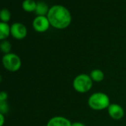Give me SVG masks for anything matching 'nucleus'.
Here are the masks:
<instances>
[{"instance_id": "obj_18", "label": "nucleus", "mask_w": 126, "mask_h": 126, "mask_svg": "<svg viewBox=\"0 0 126 126\" xmlns=\"http://www.w3.org/2000/svg\"><path fill=\"white\" fill-rule=\"evenodd\" d=\"M71 126H86L83 122H74L71 124Z\"/></svg>"}, {"instance_id": "obj_7", "label": "nucleus", "mask_w": 126, "mask_h": 126, "mask_svg": "<svg viewBox=\"0 0 126 126\" xmlns=\"http://www.w3.org/2000/svg\"><path fill=\"white\" fill-rule=\"evenodd\" d=\"M107 110L109 116L114 120H120L125 116V110L119 104L110 103Z\"/></svg>"}, {"instance_id": "obj_19", "label": "nucleus", "mask_w": 126, "mask_h": 126, "mask_svg": "<svg viewBox=\"0 0 126 126\" xmlns=\"http://www.w3.org/2000/svg\"><path fill=\"white\" fill-rule=\"evenodd\" d=\"M2 80H3V79H2V75H1V74H0V83H2Z\"/></svg>"}, {"instance_id": "obj_2", "label": "nucleus", "mask_w": 126, "mask_h": 126, "mask_svg": "<svg viewBox=\"0 0 126 126\" xmlns=\"http://www.w3.org/2000/svg\"><path fill=\"white\" fill-rule=\"evenodd\" d=\"M88 105L94 110H102L108 108L110 105V100L108 95L105 93L95 92L89 96Z\"/></svg>"}, {"instance_id": "obj_1", "label": "nucleus", "mask_w": 126, "mask_h": 126, "mask_svg": "<svg viewBox=\"0 0 126 126\" xmlns=\"http://www.w3.org/2000/svg\"><path fill=\"white\" fill-rule=\"evenodd\" d=\"M47 17L50 26L58 30H64L70 26L72 22V15L65 6L55 5L50 8Z\"/></svg>"}, {"instance_id": "obj_5", "label": "nucleus", "mask_w": 126, "mask_h": 126, "mask_svg": "<svg viewBox=\"0 0 126 126\" xmlns=\"http://www.w3.org/2000/svg\"><path fill=\"white\" fill-rule=\"evenodd\" d=\"M32 25L35 31L45 33L49 29L50 24L47 16H36L33 21Z\"/></svg>"}, {"instance_id": "obj_9", "label": "nucleus", "mask_w": 126, "mask_h": 126, "mask_svg": "<svg viewBox=\"0 0 126 126\" xmlns=\"http://www.w3.org/2000/svg\"><path fill=\"white\" fill-rule=\"evenodd\" d=\"M11 35V26L8 23L0 22V42L5 40Z\"/></svg>"}, {"instance_id": "obj_6", "label": "nucleus", "mask_w": 126, "mask_h": 126, "mask_svg": "<svg viewBox=\"0 0 126 126\" xmlns=\"http://www.w3.org/2000/svg\"><path fill=\"white\" fill-rule=\"evenodd\" d=\"M11 35L15 39H24L28 35V29L22 23L15 22L11 25Z\"/></svg>"}, {"instance_id": "obj_15", "label": "nucleus", "mask_w": 126, "mask_h": 126, "mask_svg": "<svg viewBox=\"0 0 126 126\" xmlns=\"http://www.w3.org/2000/svg\"><path fill=\"white\" fill-rule=\"evenodd\" d=\"M10 110V106L9 104L7 102H0V113L2 114H6Z\"/></svg>"}, {"instance_id": "obj_11", "label": "nucleus", "mask_w": 126, "mask_h": 126, "mask_svg": "<svg viewBox=\"0 0 126 126\" xmlns=\"http://www.w3.org/2000/svg\"><path fill=\"white\" fill-rule=\"evenodd\" d=\"M90 77L92 79V81L94 82H101L105 79V74L104 72L98 68L94 69L90 73Z\"/></svg>"}, {"instance_id": "obj_12", "label": "nucleus", "mask_w": 126, "mask_h": 126, "mask_svg": "<svg viewBox=\"0 0 126 126\" xmlns=\"http://www.w3.org/2000/svg\"><path fill=\"white\" fill-rule=\"evenodd\" d=\"M36 3L34 0H24L22 7V9L28 13H31V12H35L36 8Z\"/></svg>"}, {"instance_id": "obj_16", "label": "nucleus", "mask_w": 126, "mask_h": 126, "mask_svg": "<svg viewBox=\"0 0 126 126\" xmlns=\"http://www.w3.org/2000/svg\"><path fill=\"white\" fill-rule=\"evenodd\" d=\"M8 99V94L6 91H0V102H7Z\"/></svg>"}, {"instance_id": "obj_14", "label": "nucleus", "mask_w": 126, "mask_h": 126, "mask_svg": "<svg viewBox=\"0 0 126 126\" xmlns=\"http://www.w3.org/2000/svg\"><path fill=\"white\" fill-rule=\"evenodd\" d=\"M11 18V14L7 8H3L0 11V21L8 23Z\"/></svg>"}, {"instance_id": "obj_8", "label": "nucleus", "mask_w": 126, "mask_h": 126, "mask_svg": "<svg viewBox=\"0 0 126 126\" xmlns=\"http://www.w3.org/2000/svg\"><path fill=\"white\" fill-rule=\"evenodd\" d=\"M71 120L63 116H55L51 117L47 122L46 126H71Z\"/></svg>"}, {"instance_id": "obj_3", "label": "nucleus", "mask_w": 126, "mask_h": 126, "mask_svg": "<svg viewBox=\"0 0 126 126\" xmlns=\"http://www.w3.org/2000/svg\"><path fill=\"white\" fill-rule=\"evenodd\" d=\"M94 82L90 75L86 74H80L75 77L73 80L74 89L79 94H85L90 91L93 87Z\"/></svg>"}, {"instance_id": "obj_4", "label": "nucleus", "mask_w": 126, "mask_h": 126, "mask_svg": "<svg viewBox=\"0 0 126 126\" xmlns=\"http://www.w3.org/2000/svg\"><path fill=\"white\" fill-rule=\"evenodd\" d=\"M2 66L9 72H16L20 70L22 67L21 58L14 53H9L3 55L2 58Z\"/></svg>"}, {"instance_id": "obj_13", "label": "nucleus", "mask_w": 126, "mask_h": 126, "mask_svg": "<svg viewBox=\"0 0 126 126\" xmlns=\"http://www.w3.org/2000/svg\"><path fill=\"white\" fill-rule=\"evenodd\" d=\"M11 49H12V45L8 40L5 39L0 42V51L4 55L11 53Z\"/></svg>"}, {"instance_id": "obj_17", "label": "nucleus", "mask_w": 126, "mask_h": 126, "mask_svg": "<svg viewBox=\"0 0 126 126\" xmlns=\"http://www.w3.org/2000/svg\"><path fill=\"white\" fill-rule=\"evenodd\" d=\"M5 122V115L0 113V126H3Z\"/></svg>"}, {"instance_id": "obj_10", "label": "nucleus", "mask_w": 126, "mask_h": 126, "mask_svg": "<svg viewBox=\"0 0 126 126\" xmlns=\"http://www.w3.org/2000/svg\"><path fill=\"white\" fill-rule=\"evenodd\" d=\"M50 8L47 4L45 2L40 1L36 3V8L35 10V14L37 16H47L48 14Z\"/></svg>"}]
</instances>
